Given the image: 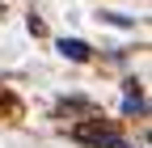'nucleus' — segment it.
Instances as JSON below:
<instances>
[{
  "label": "nucleus",
  "mask_w": 152,
  "mask_h": 148,
  "mask_svg": "<svg viewBox=\"0 0 152 148\" xmlns=\"http://www.w3.org/2000/svg\"><path fill=\"white\" fill-rule=\"evenodd\" d=\"M72 140L76 144H89V148H127V140L118 136V127L102 123V119H80L72 127Z\"/></svg>",
  "instance_id": "f257e3e1"
},
{
  "label": "nucleus",
  "mask_w": 152,
  "mask_h": 148,
  "mask_svg": "<svg viewBox=\"0 0 152 148\" xmlns=\"http://www.w3.org/2000/svg\"><path fill=\"white\" fill-rule=\"evenodd\" d=\"M123 114H135V119L148 114V102H144V85L140 81H123Z\"/></svg>",
  "instance_id": "f03ea898"
},
{
  "label": "nucleus",
  "mask_w": 152,
  "mask_h": 148,
  "mask_svg": "<svg viewBox=\"0 0 152 148\" xmlns=\"http://www.w3.org/2000/svg\"><path fill=\"white\" fill-rule=\"evenodd\" d=\"M55 51H59L64 59H72V64H89V59H93V47L80 42V38H59V42H55Z\"/></svg>",
  "instance_id": "7ed1b4c3"
},
{
  "label": "nucleus",
  "mask_w": 152,
  "mask_h": 148,
  "mask_svg": "<svg viewBox=\"0 0 152 148\" xmlns=\"http://www.w3.org/2000/svg\"><path fill=\"white\" fill-rule=\"evenodd\" d=\"M106 26H118V30H135V17H123V13H102Z\"/></svg>",
  "instance_id": "20e7f679"
},
{
  "label": "nucleus",
  "mask_w": 152,
  "mask_h": 148,
  "mask_svg": "<svg viewBox=\"0 0 152 148\" xmlns=\"http://www.w3.org/2000/svg\"><path fill=\"white\" fill-rule=\"evenodd\" d=\"M0 13H4V4H0Z\"/></svg>",
  "instance_id": "39448f33"
}]
</instances>
